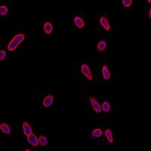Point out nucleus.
<instances>
[{"label": "nucleus", "instance_id": "10", "mask_svg": "<svg viewBox=\"0 0 151 151\" xmlns=\"http://www.w3.org/2000/svg\"><path fill=\"white\" fill-rule=\"evenodd\" d=\"M104 135H105L106 138L107 140V141L109 142L110 144L113 143V142H114V138H113V133L111 128H106L105 131H104Z\"/></svg>", "mask_w": 151, "mask_h": 151}, {"label": "nucleus", "instance_id": "15", "mask_svg": "<svg viewBox=\"0 0 151 151\" xmlns=\"http://www.w3.org/2000/svg\"><path fill=\"white\" fill-rule=\"evenodd\" d=\"M102 111L105 112V113H109L111 109V105L109 104L107 100H104L101 104Z\"/></svg>", "mask_w": 151, "mask_h": 151}, {"label": "nucleus", "instance_id": "5", "mask_svg": "<svg viewBox=\"0 0 151 151\" xmlns=\"http://www.w3.org/2000/svg\"><path fill=\"white\" fill-rule=\"evenodd\" d=\"M26 141L29 143V144H30L33 147H38L39 144V138H38L37 135L35 133H33L32 134L27 136L26 137Z\"/></svg>", "mask_w": 151, "mask_h": 151}, {"label": "nucleus", "instance_id": "3", "mask_svg": "<svg viewBox=\"0 0 151 151\" xmlns=\"http://www.w3.org/2000/svg\"><path fill=\"white\" fill-rule=\"evenodd\" d=\"M54 101H55V96L51 94H48L42 100V106L45 108L51 107L54 104Z\"/></svg>", "mask_w": 151, "mask_h": 151}, {"label": "nucleus", "instance_id": "18", "mask_svg": "<svg viewBox=\"0 0 151 151\" xmlns=\"http://www.w3.org/2000/svg\"><path fill=\"white\" fill-rule=\"evenodd\" d=\"M132 0H122V3L123 6L126 8H130V6L132 5Z\"/></svg>", "mask_w": 151, "mask_h": 151}, {"label": "nucleus", "instance_id": "17", "mask_svg": "<svg viewBox=\"0 0 151 151\" xmlns=\"http://www.w3.org/2000/svg\"><path fill=\"white\" fill-rule=\"evenodd\" d=\"M92 109L95 113H100L102 112L101 104H100V103H98V104H95V105L92 106Z\"/></svg>", "mask_w": 151, "mask_h": 151}, {"label": "nucleus", "instance_id": "11", "mask_svg": "<svg viewBox=\"0 0 151 151\" xmlns=\"http://www.w3.org/2000/svg\"><path fill=\"white\" fill-rule=\"evenodd\" d=\"M101 73L102 77L104 80H109L110 79V73L108 69V67L106 65H103L101 67Z\"/></svg>", "mask_w": 151, "mask_h": 151}, {"label": "nucleus", "instance_id": "7", "mask_svg": "<svg viewBox=\"0 0 151 151\" xmlns=\"http://www.w3.org/2000/svg\"><path fill=\"white\" fill-rule=\"evenodd\" d=\"M43 31L45 34L47 35H50V34L52 33L53 30H54V27H53L52 23L51 21H45L43 24Z\"/></svg>", "mask_w": 151, "mask_h": 151}, {"label": "nucleus", "instance_id": "4", "mask_svg": "<svg viewBox=\"0 0 151 151\" xmlns=\"http://www.w3.org/2000/svg\"><path fill=\"white\" fill-rule=\"evenodd\" d=\"M22 130L23 133H24V134L26 137H27V136L30 135V134H32L33 133V130L31 125H30L28 122H26V121H24V122H23Z\"/></svg>", "mask_w": 151, "mask_h": 151}, {"label": "nucleus", "instance_id": "22", "mask_svg": "<svg viewBox=\"0 0 151 151\" xmlns=\"http://www.w3.org/2000/svg\"><path fill=\"white\" fill-rule=\"evenodd\" d=\"M147 2H148V3H149V4H150L151 3L150 0H147Z\"/></svg>", "mask_w": 151, "mask_h": 151}, {"label": "nucleus", "instance_id": "14", "mask_svg": "<svg viewBox=\"0 0 151 151\" xmlns=\"http://www.w3.org/2000/svg\"><path fill=\"white\" fill-rule=\"evenodd\" d=\"M39 142L41 147H46L48 143V138L44 134H40L39 136Z\"/></svg>", "mask_w": 151, "mask_h": 151}, {"label": "nucleus", "instance_id": "13", "mask_svg": "<svg viewBox=\"0 0 151 151\" xmlns=\"http://www.w3.org/2000/svg\"><path fill=\"white\" fill-rule=\"evenodd\" d=\"M107 48V43L105 40L102 39L98 42V45H97V49L100 52H104Z\"/></svg>", "mask_w": 151, "mask_h": 151}, {"label": "nucleus", "instance_id": "21", "mask_svg": "<svg viewBox=\"0 0 151 151\" xmlns=\"http://www.w3.org/2000/svg\"><path fill=\"white\" fill-rule=\"evenodd\" d=\"M147 17L150 20L151 19V9L148 10V13H147Z\"/></svg>", "mask_w": 151, "mask_h": 151}, {"label": "nucleus", "instance_id": "2", "mask_svg": "<svg viewBox=\"0 0 151 151\" xmlns=\"http://www.w3.org/2000/svg\"><path fill=\"white\" fill-rule=\"evenodd\" d=\"M80 70H81V73H82V75L84 76L89 81H92V72L91 70L90 66H89V64H85V63L82 64L81 66H80Z\"/></svg>", "mask_w": 151, "mask_h": 151}, {"label": "nucleus", "instance_id": "16", "mask_svg": "<svg viewBox=\"0 0 151 151\" xmlns=\"http://www.w3.org/2000/svg\"><path fill=\"white\" fill-rule=\"evenodd\" d=\"M8 13V8L5 5H1L0 6V15L2 17H6V15Z\"/></svg>", "mask_w": 151, "mask_h": 151}, {"label": "nucleus", "instance_id": "6", "mask_svg": "<svg viewBox=\"0 0 151 151\" xmlns=\"http://www.w3.org/2000/svg\"><path fill=\"white\" fill-rule=\"evenodd\" d=\"M99 22H100V26L106 30V31H109L111 30V26L109 24V21H108L107 17L106 16H101L99 19Z\"/></svg>", "mask_w": 151, "mask_h": 151}, {"label": "nucleus", "instance_id": "23", "mask_svg": "<svg viewBox=\"0 0 151 151\" xmlns=\"http://www.w3.org/2000/svg\"><path fill=\"white\" fill-rule=\"evenodd\" d=\"M26 150V151H30V149H26V150Z\"/></svg>", "mask_w": 151, "mask_h": 151}, {"label": "nucleus", "instance_id": "20", "mask_svg": "<svg viewBox=\"0 0 151 151\" xmlns=\"http://www.w3.org/2000/svg\"><path fill=\"white\" fill-rule=\"evenodd\" d=\"M6 51H5V50H2V49H1L0 50V60L1 61H3L5 59H6Z\"/></svg>", "mask_w": 151, "mask_h": 151}, {"label": "nucleus", "instance_id": "12", "mask_svg": "<svg viewBox=\"0 0 151 151\" xmlns=\"http://www.w3.org/2000/svg\"><path fill=\"white\" fill-rule=\"evenodd\" d=\"M103 134V131L100 128H93L91 132V136L94 138H100Z\"/></svg>", "mask_w": 151, "mask_h": 151}, {"label": "nucleus", "instance_id": "8", "mask_svg": "<svg viewBox=\"0 0 151 151\" xmlns=\"http://www.w3.org/2000/svg\"><path fill=\"white\" fill-rule=\"evenodd\" d=\"M0 130L6 135H11V127L7 123H2L0 124Z\"/></svg>", "mask_w": 151, "mask_h": 151}, {"label": "nucleus", "instance_id": "1", "mask_svg": "<svg viewBox=\"0 0 151 151\" xmlns=\"http://www.w3.org/2000/svg\"><path fill=\"white\" fill-rule=\"evenodd\" d=\"M25 36L24 33H19L16 34L15 36H14L13 37L11 38V40L8 42L7 45V50L8 51H14L15 50H17V48H18V46L20 45V44L22 43L24 40L25 39Z\"/></svg>", "mask_w": 151, "mask_h": 151}, {"label": "nucleus", "instance_id": "19", "mask_svg": "<svg viewBox=\"0 0 151 151\" xmlns=\"http://www.w3.org/2000/svg\"><path fill=\"white\" fill-rule=\"evenodd\" d=\"M89 103H90L91 105V106H94V105H95V104H98V103H99V101L97 100L96 98H94V97H92V96L89 97Z\"/></svg>", "mask_w": 151, "mask_h": 151}, {"label": "nucleus", "instance_id": "9", "mask_svg": "<svg viewBox=\"0 0 151 151\" xmlns=\"http://www.w3.org/2000/svg\"><path fill=\"white\" fill-rule=\"evenodd\" d=\"M73 23L75 26L80 30L84 28V26H85V21H84L83 18L79 17V16H76L73 17Z\"/></svg>", "mask_w": 151, "mask_h": 151}]
</instances>
